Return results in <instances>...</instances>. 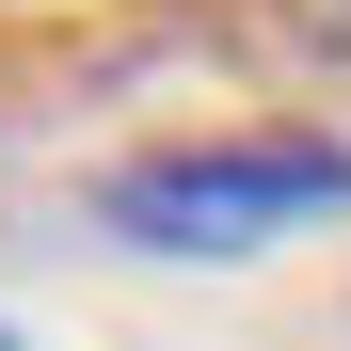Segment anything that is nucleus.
Instances as JSON below:
<instances>
[{"label":"nucleus","mask_w":351,"mask_h":351,"mask_svg":"<svg viewBox=\"0 0 351 351\" xmlns=\"http://www.w3.org/2000/svg\"><path fill=\"white\" fill-rule=\"evenodd\" d=\"M0 351H16V335H0Z\"/></svg>","instance_id":"nucleus-2"},{"label":"nucleus","mask_w":351,"mask_h":351,"mask_svg":"<svg viewBox=\"0 0 351 351\" xmlns=\"http://www.w3.org/2000/svg\"><path fill=\"white\" fill-rule=\"evenodd\" d=\"M96 223L144 256H271L304 223H351V144H304V128H240V144H160V160H112L96 176Z\"/></svg>","instance_id":"nucleus-1"}]
</instances>
